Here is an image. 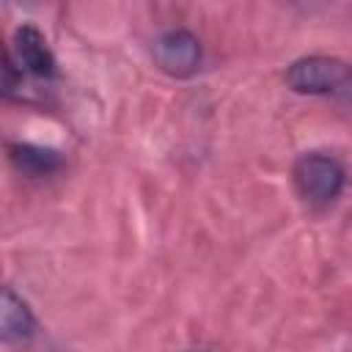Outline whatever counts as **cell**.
<instances>
[{
    "mask_svg": "<svg viewBox=\"0 0 352 352\" xmlns=\"http://www.w3.org/2000/svg\"><path fill=\"white\" fill-rule=\"evenodd\" d=\"M344 182H346V173L336 157L302 154L294 162V184L308 204H316V206L333 204L341 195Z\"/></svg>",
    "mask_w": 352,
    "mask_h": 352,
    "instance_id": "2",
    "label": "cell"
},
{
    "mask_svg": "<svg viewBox=\"0 0 352 352\" xmlns=\"http://www.w3.org/2000/svg\"><path fill=\"white\" fill-rule=\"evenodd\" d=\"M14 52H16L22 72H28L38 80L55 77V55L47 47L44 33L36 25H19L14 30Z\"/></svg>",
    "mask_w": 352,
    "mask_h": 352,
    "instance_id": "4",
    "label": "cell"
},
{
    "mask_svg": "<svg viewBox=\"0 0 352 352\" xmlns=\"http://www.w3.org/2000/svg\"><path fill=\"white\" fill-rule=\"evenodd\" d=\"M192 352H209V349H192Z\"/></svg>",
    "mask_w": 352,
    "mask_h": 352,
    "instance_id": "7",
    "label": "cell"
},
{
    "mask_svg": "<svg viewBox=\"0 0 352 352\" xmlns=\"http://www.w3.org/2000/svg\"><path fill=\"white\" fill-rule=\"evenodd\" d=\"M0 333H3V341H8V344L28 341V338H33V333H36V316H33L30 305H28L11 286L3 289Z\"/></svg>",
    "mask_w": 352,
    "mask_h": 352,
    "instance_id": "5",
    "label": "cell"
},
{
    "mask_svg": "<svg viewBox=\"0 0 352 352\" xmlns=\"http://www.w3.org/2000/svg\"><path fill=\"white\" fill-rule=\"evenodd\" d=\"M8 160L25 176H50L63 168V157L55 148L33 146V143H8Z\"/></svg>",
    "mask_w": 352,
    "mask_h": 352,
    "instance_id": "6",
    "label": "cell"
},
{
    "mask_svg": "<svg viewBox=\"0 0 352 352\" xmlns=\"http://www.w3.org/2000/svg\"><path fill=\"white\" fill-rule=\"evenodd\" d=\"M151 58L160 72H165L170 77H190L198 72V66L204 60V47L192 30L173 28V30H165L162 36H157V41L151 47Z\"/></svg>",
    "mask_w": 352,
    "mask_h": 352,
    "instance_id": "3",
    "label": "cell"
},
{
    "mask_svg": "<svg viewBox=\"0 0 352 352\" xmlns=\"http://www.w3.org/2000/svg\"><path fill=\"white\" fill-rule=\"evenodd\" d=\"M286 85L302 96H333L352 107V66L330 55H305L286 69Z\"/></svg>",
    "mask_w": 352,
    "mask_h": 352,
    "instance_id": "1",
    "label": "cell"
}]
</instances>
